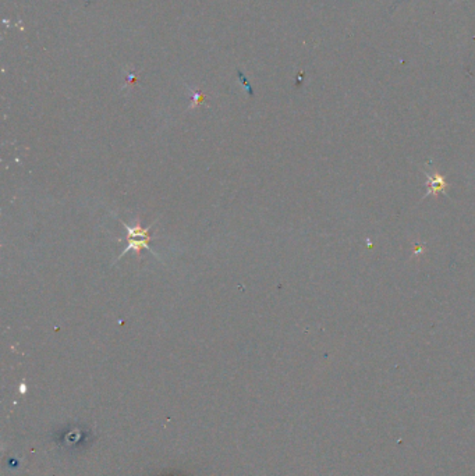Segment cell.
<instances>
[{
	"label": "cell",
	"instance_id": "1",
	"mask_svg": "<svg viewBox=\"0 0 475 476\" xmlns=\"http://www.w3.org/2000/svg\"><path fill=\"white\" fill-rule=\"evenodd\" d=\"M126 228H127V232H128V247L127 250L123 252V254H127L128 251H134L137 258L141 257V250L145 248V250H149V241L152 240V237L149 234V228H145L141 226V221L139 219L135 221L134 226H127L124 224Z\"/></svg>",
	"mask_w": 475,
	"mask_h": 476
}]
</instances>
